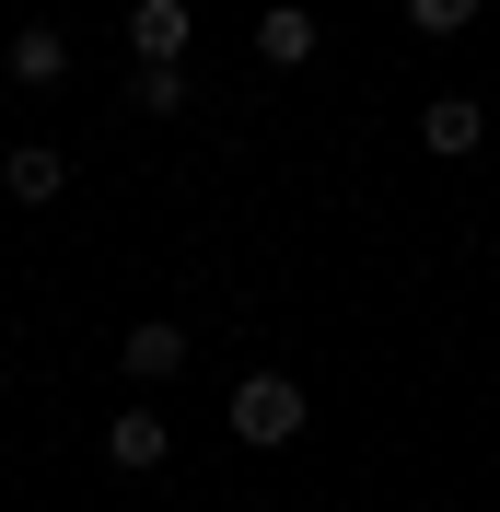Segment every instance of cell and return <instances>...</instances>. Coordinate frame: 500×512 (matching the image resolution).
Listing matches in <instances>:
<instances>
[{"label":"cell","instance_id":"9c48e42d","mask_svg":"<svg viewBox=\"0 0 500 512\" xmlns=\"http://www.w3.org/2000/svg\"><path fill=\"white\" fill-rule=\"evenodd\" d=\"M128 105H140V117H175V105H187V70H175V59H140V70H128Z\"/></svg>","mask_w":500,"mask_h":512},{"label":"cell","instance_id":"7a4b0ae2","mask_svg":"<svg viewBox=\"0 0 500 512\" xmlns=\"http://www.w3.org/2000/svg\"><path fill=\"white\" fill-rule=\"evenodd\" d=\"M163 454H175V431H163V408H140V396H128V408L105 419V466H128V478H152Z\"/></svg>","mask_w":500,"mask_h":512},{"label":"cell","instance_id":"8992f818","mask_svg":"<svg viewBox=\"0 0 500 512\" xmlns=\"http://www.w3.org/2000/svg\"><path fill=\"white\" fill-rule=\"evenodd\" d=\"M187 35H198L187 0H128V47L140 59H187Z\"/></svg>","mask_w":500,"mask_h":512},{"label":"cell","instance_id":"52a82bcc","mask_svg":"<svg viewBox=\"0 0 500 512\" xmlns=\"http://www.w3.org/2000/svg\"><path fill=\"white\" fill-rule=\"evenodd\" d=\"M256 59H268V70H303L314 59V12H303V0H268V12H256Z\"/></svg>","mask_w":500,"mask_h":512},{"label":"cell","instance_id":"5b68a950","mask_svg":"<svg viewBox=\"0 0 500 512\" xmlns=\"http://www.w3.org/2000/svg\"><path fill=\"white\" fill-rule=\"evenodd\" d=\"M419 140H431L442 163L477 152V140H489V105H477V94H431V105H419Z\"/></svg>","mask_w":500,"mask_h":512},{"label":"cell","instance_id":"3957f363","mask_svg":"<svg viewBox=\"0 0 500 512\" xmlns=\"http://www.w3.org/2000/svg\"><path fill=\"white\" fill-rule=\"evenodd\" d=\"M117 373L128 384H175V373H187V326H175V315H140L128 350H117Z\"/></svg>","mask_w":500,"mask_h":512},{"label":"cell","instance_id":"ba28073f","mask_svg":"<svg viewBox=\"0 0 500 512\" xmlns=\"http://www.w3.org/2000/svg\"><path fill=\"white\" fill-rule=\"evenodd\" d=\"M0 187L24 198V210H47V198H59V187H70V163H59V152H47V140H24V152L0 163Z\"/></svg>","mask_w":500,"mask_h":512},{"label":"cell","instance_id":"30bf717a","mask_svg":"<svg viewBox=\"0 0 500 512\" xmlns=\"http://www.w3.org/2000/svg\"><path fill=\"white\" fill-rule=\"evenodd\" d=\"M407 24L442 47V35H466V24H477V0H407Z\"/></svg>","mask_w":500,"mask_h":512},{"label":"cell","instance_id":"6da1fadb","mask_svg":"<svg viewBox=\"0 0 500 512\" xmlns=\"http://www.w3.org/2000/svg\"><path fill=\"white\" fill-rule=\"evenodd\" d=\"M221 419H233V443H256V454H268V443H291V431H303V419H314V396H303V384H291V373H245V384H233V408H221Z\"/></svg>","mask_w":500,"mask_h":512},{"label":"cell","instance_id":"277c9868","mask_svg":"<svg viewBox=\"0 0 500 512\" xmlns=\"http://www.w3.org/2000/svg\"><path fill=\"white\" fill-rule=\"evenodd\" d=\"M0 70H12L24 94H47V82H70V35H59V24H24L12 47H0Z\"/></svg>","mask_w":500,"mask_h":512}]
</instances>
